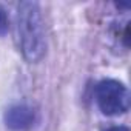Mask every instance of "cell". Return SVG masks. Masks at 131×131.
<instances>
[{
    "instance_id": "2",
    "label": "cell",
    "mask_w": 131,
    "mask_h": 131,
    "mask_svg": "<svg viewBox=\"0 0 131 131\" xmlns=\"http://www.w3.org/2000/svg\"><path fill=\"white\" fill-rule=\"evenodd\" d=\"M96 100L105 116H119L129 108V93L126 86L113 79H106L96 86Z\"/></svg>"
},
{
    "instance_id": "4",
    "label": "cell",
    "mask_w": 131,
    "mask_h": 131,
    "mask_svg": "<svg viewBox=\"0 0 131 131\" xmlns=\"http://www.w3.org/2000/svg\"><path fill=\"white\" fill-rule=\"evenodd\" d=\"M6 31H8V17L6 13L0 8V36H3Z\"/></svg>"
},
{
    "instance_id": "3",
    "label": "cell",
    "mask_w": 131,
    "mask_h": 131,
    "mask_svg": "<svg viewBox=\"0 0 131 131\" xmlns=\"http://www.w3.org/2000/svg\"><path fill=\"white\" fill-rule=\"evenodd\" d=\"M34 122V111L28 105H14L5 114V123L14 131L28 128Z\"/></svg>"
},
{
    "instance_id": "1",
    "label": "cell",
    "mask_w": 131,
    "mask_h": 131,
    "mask_svg": "<svg viewBox=\"0 0 131 131\" xmlns=\"http://www.w3.org/2000/svg\"><path fill=\"white\" fill-rule=\"evenodd\" d=\"M17 32L20 48L28 62H39L46 52V39L40 6L37 2H22L17 9Z\"/></svg>"
},
{
    "instance_id": "5",
    "label": "cell",
    "mask_w": 131,
    "mask_h": 131,
    "mask_svg": "<svg viewBox=\"0 0 131 131\" xmlns=\"http://www.w3.org/2000/svg\"><path fill=\"white\" fill-rule=\"evenodd\" d=\"M103 131H128L126 126H111V128H106Z\"/></svg>"
}]
</instances>
